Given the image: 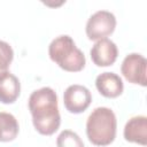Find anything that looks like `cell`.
Masks as SVG:
<instances>
[{"label":"cell","mask_w":147,"mask_h":147,"mask_svg":"<svg viewBox=\"0 0 147 147\" xmlns=\"http://www.w3.org/2000/svg\"><path fill=\"white\" fill-rule=\"evenodd\" d=\"M91 102L92 94L90 90L83 85H70L63 93V103L69 113L80 114L88 108Z\"/></svg>","instance_id":"5b68a950"},{"label":"cell","mask_w":147,"mask_h":147,"mask_svg":"<svg viewBox=\"0 0 147 147\" xmlns=\"http://www.w3.org/2000/svg\"><path fill=\"white\" fill-rule=\"evenodd\" d=\"M117 119L114 111L107 107L95 108L86 121V134L95 146L110 145L116 137Z\"/></svg>","instance_id":"7a4b0ae2"},{"label":"cell","mask_w":147,"mask_h":147,"mask_svg":"<svg viewBox=\"0 0 147 147\" xmlns=\"http://www.w3.org/2000/svg\"><path fill=\"white\" fill-rule=\"evenodd\" d=\"M13 57L14 51L11 46L6 41L0 40V77L8 72V68L13 61Z\"/></svg>","instance_id":"4fadbf2b"},{"label":"cell","mask_w":147,"mask_h":147,"mask_svg":"<svg viewBox=\"0 0 147 147\" xmlns=\"http://www.w3.org/2000/svg\"><path fill=\"white\" fill-rule=\"evenodd\" d=\"M146 67L147 60L141 54L131 53L123 60L121 72L127 82L146 86Z\"/></svg>","instance_id":"8992f818"},{"label":"cell","mask_w":147,"mask_h":147,"mask_svg":"<svg viewBox=\"0 0 147 147\" xmlns=\"http://www.w3.org/2000/svg\"><path fill=\"white\" fill-rule=\"evenodd\" d=\"M124 138L129 142H136L142 146L147 145V117L134 116L130 118L124 126Z\"/></svg>","instance_id":"9c48e42d"},{"label":"cell","mask_w":147,"mask_h":147,"mask_svg":"<svg viewBox=\"0 0 147 147\" xmlns=\"http://www.w3.org/2000/svg\"><path fill=\"white\" fill-rule=\"evenodd\" d=\"M90 54L95 65L108 67L115 63L118 55V49L116 44L113 40L108 38H102V39H99L92 46Z\"/></svg>","instance_id":"52a82bcc"},{"label":"cell","mask_w":147,"mask_h":147,"mask_svg":"<svg viewBox=\"0 0 147 147\" xmlns=\"http://www.w3.org/2000/svg\"><path fill=\"white\" fill-rule=\"evenodd\" d=\"M57 147H85L80 137L71 131V130H63L56 139Z\"/></svg>","instance_id":"7c38bea8"},{"label":"cell","mask_w":147,"mask_h":147,"mask_svg":"<svg viewBox=\"0 0 147 147\" xmlns=\"http://www.w3.org/2000/svg\"><path fill=\"white\" fill-rule=\"evenodd\" d=\"M48 55L61 69L69 72L80 71L86 63L84 53L68 34L59 36L52 40L48 47Z\"/></svg>","instance_id":"3957f363"},{"label":"cell","mask_w":147,"mask_h":147,"mask_svg":"<svg viewBox=\"0 0 147 147\" xmlns=\"http://www.w3.org/2000/svg\"><path fill=\"white\" fill-rule=\"evenodd\" d=\"M21 93V83L18 78L6 72L0 77V102L9 105L14 103Z\"/></svg>","instance_id":"30bf717a"},{"label":"cell","mask_w":147,"mask_h":147,"mask_svg":"<svg viewBox=\"0 0 147 147\" xmlns=\"http://www.w3.org/2000/svg\"><path fill=\"white\" fill-rule=\"evenodd\" d=\"M18 122L9 113H0V141L7 142L14 140L18 134Z\"/></svg>","instance_id":"8fae6325"},{"label":"cell","mask_w":147,"mask_h":147,"mask_svg":"<svg viewBox=\"0 0 147 147\" xmlns=\"http://www.w3.org/2000/svg\"><path fill=\"white\" fill-rule=\"evenodd\" d=\"M115 28V15L108 10H98L87 20L85 31L90 40H99L111 34Z\"/></svg>","instance_id":"277c9868"},{"label":"cell","mask_w":147,"mask_h":147,"mask_svg":"<svg viewBox=\"0 0 147 147\" xmlns=\"http://www.w3.org/2000/svg\"><path fill=\"white\" fill-rule=\"evenodd\" d=\"M99 93L106 98H117L123 93L124 85L122 78L115 72H102L95 79Z\"/></svg>","instance_id":"ba28073f"},{"label":"cell","mask_w":147,"mask_h":147,"mask_svg":"<svg viewBox=\"0 0 147 147\" xmlns=\"http://www.w3.org/2000/svg\"><path fill=\"white\" fill-rule=\"evenodd\" d=\"M29 110L34 129L42 136H52L61 124L57 95L52 87L45 86L33 91L29 96Z\"/></svg>","instance_id":"6da1fadb"}]
</instances>
